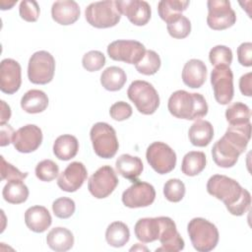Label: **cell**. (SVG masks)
Segmentation results:
<instances>
[{
  "mask_svg": "<svg viewBox=\"0 0 252 252\" xmlns=\"http://www.w3.org/2000/svg\"><path fill=\"white\" fill-rule=\"evenodd\" d=\"M207 191L210 195L223 202L227 211L233 216L244 215L251 205V195L248 190L234 179L215 174L207 182Z\"/></svg>",
  "mask_w": 252,
  "mask_h": 252,
  "instance_id": "6da1fadb",
  "label": "cell"
},
{
  "mask_svg": "<svg viewBox=\"0 0 252 252\" xmlns=\"http://www.w3.org/2000/svg\"><path fill=\"white\" fill-rule=\"evenodd\" d=\"M167 108L174 117L186 120H198L207 115L209 107L201 94L178 90L168 98Z\"/></svg>",
  "mask_w": 252,
  "mask_h": 252,
  "instance_id": "7a4b0ae2",
  "label": "cell"
},
{
  "mask_svg": "<svg viewBox=\"0 0 252 252\" xmlns=\"http://www.w3.org/2000/svg\"><path fill=\"white\" fill-rule=\"evenodd\" d=\"M187 231L193 247L199 252H209L216 248L220 234L217 226L203 218L192 219Z\"/></svg>",
  "mask_w": 252,
  "mask_h": 252,
  "instance_id": "3957f363",
  "label": "cell"
},
{
  "mask_svg": "<svg viewBox=\"0 0 252 252\" xmlns=\"http://www.w3.org/2000/svg\"><path fill=\"white\" fill-rule=\"evenodd\" d=\"M127 95L138 111L145 115L155 113L159 105V96L157 90L146 81L136 80L132 82L128 88Z\"/></svg>",
  "mask_w": 252,
  "mask_h": 252,
  "instance_id": "277c9868",
  "label": "cell"
},
{
  "mask_svg": "<svg viewBox=\"0 0 252 252\" xmlns=\"http://www.w3.org/2000/svg\"><path fill=\"white\" fill-rule=\"evenodd\" d=\"M90 137L96 156L102 158H111L116 155L119 144L112 126L105 122H97L93 125Z\"/></svg>",
  "mask_w": 252,
  "mask_h": 252,
  "instance_id": "5b68a950",
  "label": "cell"
},
{
  "mask_svg": "<svg viewBox=\"0 0 252 252\" xmlns=\"http://www.w3.org/2000/svg\"><path fill=\"white\" fill-rule=\"evenodd\" d=\"M85 16L87 22L97 29L114 27L121 19L116 1L110 0L91 3L85 10Z\"/></svg>",
  "mask_w": 252,
  "mask_h": 252,
  "instance_id": "8992f818",
  "label": "cell"
},
{
  "mask_svg": "<svg viewBox=\"0 0 252 252\" xmlns=\"http://www.w3.org/2000/svg\"><path fill=\"white\" fill-rule=\"evenodd\" d=\"M55 72V59L45 50L34 52L28 65V77L32 84L45 85L52 81Z\"/></svg>",
  "mask_w": 252,
  "mask_h": 252,
  "instance_id": "52a82bcc",
  "label": "cell"
},
{
  "mask_svg": "<svg viewBox=\"0 0 252 252\" xmlns=\"http://www.w3.org/2000/svg\"><path fill=\"white\" fill-rule=\"evenodd\" d=\"M146 158L152 168L158 174H166L176 165V154L165 143L154 142L146 152Z\"/></svg>",
  "mask_w": 252,
  "mask_h": 252,
  "instance_id": "ba28073f",
  "label": "cell"
},
{
  "mask_svg": "<svg viewBox=\"0 0 252 252\" xmlns=\"http://www.w3.org/2000/svg\"><path fill=\"white\" fill-rule=\"evenodd\" d=\"M208 6V26L215 31H221L232 27L236 22L235 12L226 0H209Z\"/></svg>",
  "mask_w": 252,
  "mask_h": 252,
  "instance_id": "9c48e42d",
  "label": "cell"
},
{
  "mask_svg": "<svg viewBox=\"0 0 252 252\" xmlns=\"http://www.w3.org/2000/svg\"><path fill=\"white\" fill-rule=\"evenodd\" d=\"M118 178L110 165L99 167L89 179L88 189L96 199L108 197L118 185Z\"/></svg>",
  "mask_w": 252,
  "mask_h": 252,
  "instance_id": "30bf717a",
  "label": "cell"
},
{
  "mask_svg": "<svg viewBox=\"0 0 252 252\" xmlns=\"http://www.w3.org/2000/svg\"><path fill=\"white\" fill-rule=\"evenodd\" d=\"M211 84L216 100L222 105L228 104L233 98V74L229 67H215L211 72Z\"/></svg>",
  "mask_w": 252,
  "mask_h": 252,
  "instance_id": "8fae6325",
  "label": "cell"
},
{
  "mask_svg": "<svg viewBox=\"0 0 252 252\" xmlns=\"http://www.w3.org/2000/svg\"><path fill=\"white\" fill-rule=\"evenodd\" d=\"M146 48L137 40L118 39L107 46L108 56L115 61H122L128 64H137L144 56Z\"/></svg>",
  "mask_w": 252,
  "mask_h": 252,
  "instance_id": "7c38bea8",
  "label": "cell"
},
{
  "mask_svg": "<svg viewBox=\"0 0 252 252\" xmlns=\"http://www.w3.org/2000/svg\"><path fill=\"white\" fill-rule=\"evenodd\" d=\"M156 199V190L148 182L135 180L122 194L123 204L131 209L144 208L152 205Z\"/></svg>",
  "mask_w": 252,
  "mask_h": 252,
  "instance_id": "4fadbf2b",
  "label": "cell"
},
{
  "mask_svg": "<svg viewBox=\"0 0 252 252\" xmlns=\"http://www.w3.org/2000/svg\"><path fill=\"white\" fill-rule=\"evenodd\" d=\"M42 142L41 129L34 124H28L19 128L13 136L12 143L15 149L24 154L34 152Z\"/></svg>",
  "mask_w": 252,
  "mask_h": 252,
  "instance_id": "5bb4252c",
  "label": "cell"
},
{
  "mask_svg": "<svg viewBox=\"0 0 252 252\" xmlns=\"http://www.w3.org/2000/svg\"><path fill=\"white\" fill-rule=\"evenodd\" d=\"M160 231L158 240L161 247L156 251L165 252H178L184 248V240L176 229L175 222L168 217H159Z\"/></svg>",
  "mask_w": 252,
  "mask_h": 252,
  "instance_id": "9a60e30c",
  "label": "cell"
},
{
  "mask_svg": "<svg viewBox=\"0 0 252 252\" xmlns=\"http://www.w3.org/2000/svg\"><path fill=\"white\" fill-rule=\"evenodd\" d=\"M241 154V150L224 135L212 148V157L215 163L223 168L232 167Z\"/></svg>",
  "mask_w": 252,
  "mask_h": 252,
  "instance_id": "2e32d148",
  "label": "cell"
},
{
  "mask_svg": "<svg viewBox=\"0 0 252 252\" xmlns=\"http://www.w3.org/2000/svg\"><path fill=\"white\" fill-rule=\"evenodd\" d=\"M20 64L11 58H6L0 64V89L3 93L12 94L19 91L22 84Z\"/></svg>",
  "mask_w": 252,
  "mask_h": 252,
  "instance_id": "e0dca14e",
  "label": "cell"
},
{
  "mask_svg": "<svg viewBox=\"0 0 252 252\" xmlns=\"http://www.w3.org/2000/svg\"><path fill=\"white\" fill-rule=\"evenodd\" d=\"M88 171L80 161H73L67 165L57 179V185L65 192H75L82 187L87 179Z\"/></svg>",
  "mask_w": 252,
  "mask_h": 252,
  "instance_id": "ac0fdd59",
  "label": "cell"
},
{
  "mask_svg": "<svg viewBox=\"0 0 252 252\" xmlns=\"http://www.w3.org/2000/svg\"><path fill=\"white\" fill-rule=\"evenodd\" d=\"M121 15H125L135 26H145L151 19V6L143 0L116 1Z\"/></svg>",
  "mask_w": 252,
  "mask_h": 252,
  "instance_id": "d6986e66",
  "label": "cell"
},
{
  "mask_svg": "<svg viewBox=\"0 0 252 252\" xmlns=\"http://www.w3.org/2000/svg\"><path fill=\"white\" fill-rule=\"evenodd\" d=\"M51 16L57 24L69 26L79 19L80 7L73 0L56 1L51 7Z\"/></svg>",
  "mask_w": 252,
  "mask_h": 252,
  "instance_id": "ffe728a7",
  "label": "cell"
},
{
  "mask_svg": "<svg viewBox=\"0 0 252 252\" xmlns=\"http://www.w3.org/2000/svg\"><path fill=\"white\" fill-rule=\"evenodd\" d=\"M207 79V67L202 60L187 61L182 70L183 83L192 89L201 88Z\"/></svg>",
  "mask_w": 252,
  "mask_h": 252,
  "instance_id": "44dd1931",
  "label": "cell"
},
{
  "mask_svg": "<svg viewBox=\"0 0 252 252\" xmlns=\"http://www.w3.org/2000/svg\"><path fill=\"white\" fill-rule=\"evenodd\" d=\"M25 222L32 231L41 233L50 226L52 218L45 207L32 206L25 213Z\"/></svg>",
  "mask_w": 252,
  "mask_h": 252,
  "instance_id": "7402d4cb",
  "label": "cell"
},
{
  "mask_svg": "<svg viewBox=\"0 0 252 252\" xmlns=\"http://www.w3.org/2000/svg\"><path fill=\"white\" fill-rule=\"evenodd\" d=\"M134 231L136 237L144 243L158 240L160 231L159 217L140 219L135 224Z\"/></svg>",
  "mask_w": 252,
  "mask_h": 252,
  "instance_id": "603a6c76",
  "label": "cell"
},
{
  "mask_svg": "<svg viewBox=\"0 0 252 252\" xmlns=\"http://www.w3.org/2000/svg\"><path fill=\"white\" fill-rule=\"evenodd\" d=\"M117 172L123 176L134 182L141 175L144 165L140 158L133 157L128 154L121 155L115 162Z\"/></svg>",
  "mask_w": 252,
  "mask_h": 252,
  "instance_id": "cb8c5ba5",
  "label": "cell"
},
{
  "mask_svg": "<svg viewBox=\"0 0 252 252\" xmlns=\"http://www.w3.org/2000/svg\"><path fill=\"white\" fill-rule=\"evenodd\" d=\"M46 243L54 251H68L74 245V235L66 227H54L47 233Z\"/></svg>",
  "mask_w": 252,
  "mask_h": 252,
  "instance_id": "d4e9b609",
  "label": "cell"
},
{
  "mask_svg": "<svg viewBox=\"0 0 252 252\" xmlns=\"http://www.w3.org/2000/svg\"><path fill=\"white\" fill-rule=\"evenodd\" d=\"M188 136L193 146L206 147L214 137L213 125L209 121L198 119L191 125Z\"/></svg>",
  "mask_w": 252,
  "mask_h": 252,
  "instance_id": "484cf974",
  "label": "cell"
},
{
  "mask_svg": "<svg viewBox=\"0 0 252 252\" xmlns=\"http://www.w3.org/2000/svg\"><path fill=\"white\" fill-rule=\"evenodd\" d=\"M47 106V94L40 90H30L22 96L21 99V107L28 113H40L44 111Z\"/></svg>",
  "mask_w": 252,
  "mask_h": 252,
  "instance_id": "4316f807",
  "label": "cell"
},
{
  "mask_svg": "<svg viewBox=\"0 0 252 252\" xmlns=\"http://www.w3.org/2000/svg\"><path fill=\"white\" fill-rule=\"evenodd\" d=\"M79 150V142L73 135L59 136L53 144V154L61 160H69L76 157Z\"/></svg>",
  "mask_w": 252,
  "mask_h": 252,
  "instance_id": "83f0119b",
  "label": "cell"
},
{
  "mask_svg": "<svg viewBox=\"0 0 252 252\" xmlns=\"http://www.w3.org/2000/svg\"><path fill=\"white\" fill-rule=\"evenodd\" d=\"M127 81L125 71L117 66L107 67L100 75L101 86L110 92L121 90Z\"/></svg>",
  "mask_w": 252,
  "mask_h": 252,
  "instance_id": "f1b7e54d",
  "label": "cell"
},
{
  "mask_svg": "<svg viewBox=\"0 0 252 252\" xmlns=\"http://www.w3.org/2000/svg\"><path fill=\"white\" fill-rule=\"evenodd\" d=\"M2 195L10 204H22L29 197V188L21 179L9 180L3 188Z\"/></svg>",
  "mask_w": 252,
  "mask_h": 252,
  "instance_id": "f546056e",
  "label": "cell"
},
{
  "mask_svg": "<svg viewBox=\"0 0 252 252\" xmlns=\"http://www.w3.org/2000/svg\"><path fill=\"white\" fill-rule=\"evenodd\" d=\"M130 239V230L122 221L111 222L105 231L106 242L115 248L124 246Z\"/></svg>",
  "mask_w": 252,
  "mask_h": 252,
  "instance_id": "4dcf8cb0",
  "label": "cell"
},
{
  "mask_svg": "<svg viewBox=\"0 0 252 252\" xmlns=\"http://www.w3.org/2000/svg\"><path fill=\"white\" fill-rule=\"evenodd\" d=\"M206 155L203 152L191 151L182 159L181 170L187 176H196L206 167Z\"/></svg>",
  "mask_w": 252,
  "mask_h": 252,
  "instance_id": "1f68e13d",
  "label": "cell"
},
{
  "mask_svg": "<svg viewBox=\"0 0 252 252\" xmlns=\"http://www.w3.org/2000/svg\"><path fill=\"white\" fill-rule=\"evenodd\" d=\"M189 1L183 0H162L158 4V12L161 20L165 23L179 16L189 5Z\"/></svg>",
  "mask_w": 252,
  "mask_h": 252,
  "instance_id": "d6a6232c",
  "label": "cell"
},
{
  "mask_svg": "<svg viewBox=\"0 0 252 252\" xmlns=\"http://www.w3.org/2000/svg\"><path fill=\"white\" fill-rule=\"evenodd\" d=\"M250 108L240 101L233 102L225 110V118L230 125H243L250 123Z\"/></svg>",
  "mask_w": 252,
  "mask_h": 252,
  "instance_id": "836d02e7",
  "label": "cell"
},
{
  "mask_svg": "<svg viewBox=\"0 0 252 252\" xmlns=\"http://www.w3.org/2000/svg\"><path fill=\"white\" fill-rule=\"evenodd\" d=\"M159 55L154 50H146L143 58L135 65L136 70L143 75H154L160 68Z\"/></svg>",
  "mask_w": 252,
  "mask_h": 252,
  "instance_id": "e575fe53",
  "label": "cell"
},
{
  "mask_svg": "<svg viewBox=\"0 0 252 252\" xmlns=\"http://www.w3.org/2000/svg\"><path fill=\"white\" fill-rule=\"evenodd\" d=\"M166 24L168 33L174 38H185L191 32V23L182 14L171 19Z\"/></svg>",
  "mask_w": 252,
  "mask_h": 252,
  "instance_id": "d590c367",
  "label": "cell"
},
{
  "mask_svg": "<svg viewBox=\"0 0 252 252\" xmlns=\"http://www.w3.org/2000/svg\"><path fill=\"white\" fill-rule=\"evenodd\" d=\"M209 59L211 64L215 67H229L232 62V51L225 45H216L210 50Z\"/></svg>",
  "mask_w": 252,
  "mask_h": 252,
  "instance_id": "8d00e7d4",
  "label": "cell"
},
{
  "mask_svg": "<svg viewBox=\"0 0 252 252\" xmlns=\"http://www.w3.org/2000/svg\"><path fill=\"white\" fill-rule=\"evenodd\" d=\"M163 195L165 199L172 203L181 201L185 195V185L177 178H171L164 183Z\"/></svg>",
  "mask_w": 252,
  "mask_h": 252,
  "instance_id": "74e56055",
  "label": "cell"
},
{
  "mask_svg": "<svg viewBox=\"0 0 252 252\" xmlns=\"http://www.w3.org/2000/svg\"><path fill=\"white\" fill-rule=\"evenodd\" d=\"M35 176L45 182L52 181L59 173V166L51 159H43L35 166Z\"/></svg>",
  "mask_w": 252,
  "mask_h": 252,
  "instance_id": "f35d334b",
  "label": "cell"
},
{
  "mask_svg": "<svg viewBox=\"0 0 252 252\" xmlns=\"http://www.w3.org/2000/svg\"><path fill=\"white\" fill-rule=\"evenodd\" d=\"M76 210L75 202L68 197H60L52 203V211L59 219L70 218Z\"/></svg>",
  "mask_w": 252,
  "mask_h": 252,
  "instance_id": "ab89813d",
  "label": "cell"
},
{
  "mask_svg": "<svg viewBox=\"0 0 252 252\" xmlns=\"http://www.w3.org/2000/svg\"><path fill=\"white\" fill-rule=\"evenodd\" d=\"M82 64L89 72L98 71L105 65V56L98 50H91L83 56Z\"/></svg>",
  "mask_w": 252,
  "mask_h": 252,
  "instance_id": "60d3db41",
  "label": "cell"
},
{
  "mask_svg": "<svg viewBox=\"0 0 252 252\" xmlns=\"http://www.w3.org/2000/svg\"><path fill=\"white\" fill-rule=\"evenodd\" d=\"M39 6L36 1H22L19 7V13L23 20L27 22H35L39 17Z\"/></svg>",
  "mask_w": 252,
  "mask_h": 252,
  "instance_id": "b9f144b4",
  "label": "cell"
},
{
  "mask_svg": "<svg viewBox=\"0 0 252 252\" xmlns=\"http://www.w3.org/2000/svg\"><path fill=\"white\" fill-rule=\"evenodd\" d=\"M1 158V180H13V179H21L25 180L28 177V172H22L13 164L8 162L3 156Z\"/></svg>",
  "mask_w": 252,
  "mask_h": 252,
  "instance_id": "7bdbcfd3",
  "label": "cell"
},
{
  "mask_svg": "<svg viewBox=\"0 0 252 252\" xmlns=\"http://www.w3.org/2000/svg\"><path fill=\"white\" fill-rule=\"evenodd\" d=\"M109 114L116 121H123L132 115V107L125 101H117L110 106Z\"/></svg>",
  "mask_w": 252,
  "mask_h": 252,
  "instance_id": "ee69618b",
  "label": "cell"
},
{
  "mask_svg": "<svg viewBox=\"0 0 252 252\" xmlns=\"http://www.w3.org/2000/svg\"><path fill=\"white\" fill-rule=\"evenodd\" d=\"M237 59L238 62L245 67L252 65V43L243 42L237 47Z\"/></svg>",
  "mask_w": 252,
  "mask_h": 252,
  "instance_id": "f6af8a7d",
  "label": "cell"
},
{
  "mask_svg": "<svg viewBox=\"0 0 252 252\" xmlns=\"http://www.w3.org/2000/svg\"><path fill=\"white\" fill-rule=\"evenodd\" d=\"M14 129L9 124H0V136H1V142L0 146L5 147L12 143L13 136H14Z\"/></svg>",
  "mask_w": 252,
  "mask_h": 252,
  "instance_id": "bcb514c9",
  "label": "cell"
},
{
  "mask_svg": "<svg viewBox=\"0 0 252 252\" xmlns=\"http://www.w3.org/2000/svg\"><path fill=\"white\" fill-rule=\"evenodd\" d=\"M251 78H252V73L249 72L247 74L242 75L239 79V89H240V92L243 95H246V96H251L252 95Z\"/></svg>",
  "mask_w": 252,
  "mask_h": 252,
  "instance_id": "7dc6e473",
  "label": "cell"
},
{
  "mask_svg": "<svg viewBox=\"0 0 252 252\" xmlns=\"http://www.w3.org/2000/svg\"><path fill=\"white\" fill-rule=\"evenodd\" d=\"M11 117V108L10 106L4 101L1 100V118H0V123L5 124L7 121H9Z\"/></svg>",
  "mask_w": 252,
  "mask_h": 252,
  "instance_id": "c3c4849f",
  "label": "cell"
},
{
  "mask_svg": "<svg viewBox=\"0 0 252 252\" xmlns=\"http://www.w3.org/2000/svg\"><path fill=\"white\" fill-rule=\"evenodd\" d=\"M136 249H140V250H141V249H142V250H143V249H144V250H148V248H146V247H140L139 243H137V245H136V246H133L130 250L132 251V250H136Z\"/></svg>",
  "mask_w": 252,
  "mask_h": 252,
  "instance_id": "681fc988",
  "label": "cell"
}]
</instances>
